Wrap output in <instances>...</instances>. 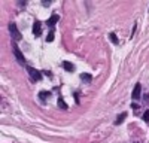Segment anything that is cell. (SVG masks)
<instances>
[{"label":"cell","instance_id":"8","mask_svg":"<svg viewBox=\"0 0 149 143\" xmlns=\"http://www.w3.org/2000/svg\"><path fill=\"white\" fill-rule=\"evenodd\" d=\"M63 67L66 69V72H75V66H73V63L64 61V63H63Z\"/></svg>","mask_w":149,"mask_h":143},{"label":"cell","instance_id":"15","mask_svg":"<svg viewBox=\"0 0 149 143\" xmlns=\"http://www.w3.org/2000/svg\"><path fill=\"white\" fill-rule=\"evenodd\" d=\"M131 107H133L134 110H139V107H140V106H139V105H136V103H133V105H131Z\"/></svg>","mask_w":149,"mask_h":143},{"label":"cell","instance_id":"2","mask_svg":"<svg viewBox=\"0 0 149 143\" xmlns=\"http://www.w3.org/2000/svg\"><path fill=\"white\" fill-rule=\"evenodd\" d=\"M9 31H11V36L15 39V40H21V33L18 31V28H17V24L15 23H9Z\"/></svg>","mask_w":149,"mask_h":143},{"label":"cell","instance_id":"16","mask_svg":"<svg viewBox=\"0 0 149 143\" xmlns=\"http://www.w3.org/2000/svg\"><path fill=\"white\" fill-rule=\"evenodd\" d=\"M75 95V100H76V103H79V97H77V94H73Z\"/></svg>","mask_w":149,"mask_h":143},{"label":"cell","instance_id":"7","mask_svg":"<svg viewBox=\"0 0 149 143\" xmlns=\"http://www.w3.org/2000/svg\"><path fill=\"white\" fill-rule=\"evenodd\" d=\"M127 118V112H122V113H119L118 116H116V119H115V124L116 125H121L122 122H124V119Z\"/></svg>","mask_w":149,"mask_h":143},{"label":"cell","instance_id":"5","mask_svg":"<svg viewBox=\"0 0 149 143\" xmlns=\"http://www.w3.org/2000/svg\"><path fill=\"white\" fill-rule=\"evenodd\" d=\"M58 19H60V17H58L57 14H52L49 18H48V21H46V25L48 27H54V25L58 23Z\"/></svg>","mask_w":149,"mask_h":143},{"label":"cell","instance_id":"4","mask_svg":"<svg viewBox=\"0 0 149 143\" xmlns=\"http://www.w3.org/2000/svg\"><path fill=\"white\" fill-rule=\"evenodd\" d=\"M131 97H133V100H139L140 97H142V85H140V83H136Z\"/></svg>","mask_w":149,"mask_h":143},{"label":"cell","instance_id":"10","mask_svg":"<svg viewBox=\"0 0 149 143\" xmlns=\"http://www.w3.org/2000/svg\"><path fill=\"white\" fill-rule=\"evenodd\" d=\"M48 95H49V91H40V93H39V97H40V100H46L48 99Z\"/></svg>","mask_w":149,"mask_h":143},{"label":"cell","instance_id":"13","mask_svg":"<svg viewBox=\"0 0 149 143\" xmlns=\"http://www.w3.org/2000/svg\"><path fill=\"white\" fill-rule=\"evenodd\" d=\"M109 39H111V40H112L113 43H118V37H116V34H115V33H111V34H109Z\"/></svg>","mask_w":149,"mask_h":143},{"label":"cell","instance_id":"14","mask_svg":"<svg viewBox=\"0 0 149 143\" xmlns=\"http://www.w3.org/2000/svg\"><path fill=\"white\" fill-rule=\"evenodd\" d=\"M143 119H145V121H146V122H148V121H149V110H146V112H145V113H143Z\"/></svg>","mask_w":149,"mask_h":143},{"label":"cell","instance_id":"11","mask_svg":"<svg viewBox=\"0 0 149 143\" xmlns=\"http://www.w3.org/2000/svg\"><path fill=\"white\" fill-rule=\"evenodd\" d=\"M57 105L60 106L61 109H67V105H66V101L63 100V97H60V99H58V101H57Z\"/></svg>","mask_w":149,"mask_h":143},{"label":"cell","instance_id":"1","mask_svg":"<svg viewBox=\"0 0 149 143\" xmlns=\"http://www.w3.org/2000/svg\"><path fill=\"white\" fill-rule=\"evenodd\" d=\"M27 72H28V75H30V77H31V81H33V82H37V81L42 79V73H40V72H37L34 67H27Z\"/></svg>","mask_w":149,"mask_h":143},{"label":"cell","instance_id":"18","mask_svg":"<svg viewBox=\"0 0 149 143\" xmlns=\"http://www.w3.org/2000/svg\"><path fill=\"white\" fill-rule=\"evenodd\" d=\"M145 101H146V103H149V94H148V95H145Z\"/></svg>","mask_w":149,"mask_h":143},{"label":"cell","instance_id":"12","mask_svg":"<svg viewBox=\"0 0 149 143\" xmlns=\"http://www.w3.org/2000/svg\"><path fill=\"white\" fill-rule=\"evenodd\" d=\"M54 37H55V34H54V31L51 30L49 33H48V36H46V42H52V40H54Z\"/></svg>","mask_w":149,"mask_h":143},{"label":"cell","instance_id":"17","mask_svg":"<svg viewBox=\"0 0 149 143\" xmlns=\"http://www.w3.org/2000/svg\"><path fill=\"white\" fill-rule=\"evenodd\" d=\"M49 5H51L49 2H43V6H45V8H48V6H49Z\"/></svg>","mask_w":149,"mask_h":143},{"label":"cell","instance_id":"3","mask_svg":"<svg viewBox=\"0 0 149 143\" xmlns=\"http://www.w3.org/2000/svg\"><path fill=\"white\" fill-rule=\"evenodd\" d=\"M12 48H14V54H15V58L21 63V64H25V58H24V55H23V52L19 51L18 48H17V45L15 43H12Z\"/></svg>","mask_w":149,"mask_h":143},{"label":"cell","instance_id":"9","mask_svg":"<svg viewBox=\"0 0 149 143\" xmlns=\"http://www.w3.org/2000/svg\"><path fill=\"white\" fill-rule=\"evenodd\" d=\"M91 75H88V73H81V81L82 82H85V83H89L91 82Z\"/></svg>","mask_w":149,"mask_h":143},{"label":"cell","instance_id":"6","mask_svg":"<svg viewBox=\"0 0 149 143\" xmlns=\"http://www.w3.org/2000/svg\"><path fill=\"white\" fill-rule=\"evenodd\" d=\"M40 33H42V24H40V21H34V24H33V34L34 36H40Z\"/></svg>","mask_w":149,"mask_h":143}]
</instances>
